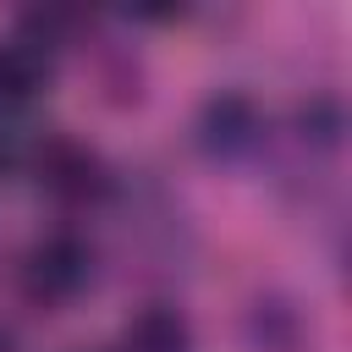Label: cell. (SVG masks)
<instances>
[{
    "label": "cell",
    "mask_w": 352,
    "mask_h": 352,
    "mask_svg": "<svg viewBox=\"0 0 352 352\" xmlns=\"http://www.w3.org/2000/svg\"><path fill=\"white\" fill-rule=\"evenodd\" d=\"M126 352H192V330L176 308H143L126 324Z\"/></svg>",
    "instance_id": "5"
},
{
    "label": "cell",
    "mask_w": 352,
    "mask_h": 352,
    "mask_svg": "<svg viewBox=\"0 0 352 352\" xmlns=\"http://www.w3.org/2000/svg\"><path fill=\"white\" fill-rule=\"evenodd\" d=\"M38 182H44L55 198L82 204V198H99V192H104V165H99L88 148L55 138V143L38 148Z\"/></svg>",
    "instance_id": "2"
},
{
    "label": "cell",
    "mask_w": 352,
    "mask_h": 352,
    "mask_svg": "<svg viewBox=\"0 0 352 352\" xmlns=\"http://www.w3.org/2000/svg\"><path fill=\"white\" fill-rule=\"evenodd\" d=\"M88 275H94V253H88V242L82 236H72V231H50L44 242H33L28 248V258H22V292L33 297V302H72L82 286H88Z\"/></svg>",
    "instance_id": "1"
},
{
    "label": "cell",
    "mask_w": 352,
    "mask_h": 352,
    "mask_svg": "<svg viewBox=\"0 0 352 352\" xmlns=\"http://www.w3.org/2000/svg\"><path fill=\"white\" fill-rule=\"evenodd\" d=\"M258 138V116H253V104L242 99V94H226V99H214L209 110H204V143L214 148V154H236V148H248Z\"/></svg>",
    "instance_id": "4"
},
{
    "label": "cell",
    "mask_w": 352,
    "mask_h": 352,
    "mask_svg": "<svg viewBox=\"0 0 352 352\" xmlns=\"http://www.w3.org/2000/svg\"><path fill=\"white\" fill-rule=\"evenodd\" d=\"M50 82V55L33 38H0V116L28 110Z\"/></svg>",
    "instance_id": "3"
}]
</instances>
